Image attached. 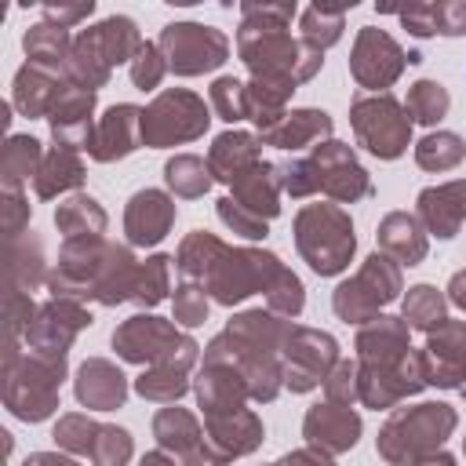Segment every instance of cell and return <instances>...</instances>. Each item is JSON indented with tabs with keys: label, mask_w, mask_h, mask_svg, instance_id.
Instances as JSON below:
<instances>
[{
	"label": "cell",
	"mask_w": 466,
	"mask_h": 466,
	"mask_svg": "<svg viewBox=\"0 0 466 466\" xmlns=\"http://www.w3.org/2000/svg\"><path fill=\"white\" fill-rule=\"evenodd\" d=\"M295 18V4H244L237 51L258 84H273L295 91V84L309 80L320 69V51L302 40H291L284 29Z\"/></svg>",
	"instance_id": "1"
},
{
	"label": "cell",
	"mask_w": 466,
	"mask_h": 466,
	"mask_svg": "<svg viewBox=\"0 0 466 466\" xmlns=\"http://www.w3.org/2000/svg\"><path fill=\"white\" fill-rule=\"evenodd\" d=\"M142 47V36H138V25L127 18V15H113V18H102L98 25L84 29L76 40H73V51H69V80L73 87H102L109 80V69L120 66V62H131Z\"/></svg>",
	"instance_id": "2"
},
{
	"label": "cell",
	"mask_w": 466,
	"mask_h": 466,
	"mask_svg": "<svg viewBox=\"0 0 466 466\" xmlns=\"http://www.w3.org/2000/svg\"><path fill=\"white\" fill-rule=\"evenodd\" d=\"M295 240L317 273H339L353 255V226L339 208L328 204H313L299 215Z\"/></svg>",
	"instance_id": "3"
},
{
	"label": "cell",
	"mask_w": 466,
	"mask_h": 466,
	"mask_svg": "<svg viewBox=\"0 0 466 466\" xmlns=\"http://www.w3.org/2000/svg\"><path fill=\"white\" fill-rule=\"evenodd\" d=\"M455 426V411L448 404H419L411 411H397L390 426L379 437V448L390 462H408L415 466L422 451L441 444Z\"/></svg>",
	"instance_id": "4"
},
{
	"label": "cell",
	"mask_w": 466,
	"mask_h": 466,
	"mask_svg": "<svg viewBox=\"0 0 466 466\" xmlns=\"http://www.w3.org/2000/svg\"><path fill=\"white\" fill-rule=\"evenodd\" d=\"M350 116H353V131L368 153H375L382 160H393L404 153L411 120H408V109H400V102L393 95H360L353 102Z\"/></svg>",
	"instance_id": "5"
},
{
	"label": "cell",
	"mask_w": 466,
	"mask_h": 466,
	"mask_svg": "<svg viewBox=\"0 0 466 466\" xmlns=\"http://www.w3.org/2000/svg\"><path fill=\"white\" fill-rule=\"evenodd\" d=\"M157 44L167 58V69H175L178 76H197V73L218 69L229 55L226 33L215 25H200V22H171V25H164Z\"/></svg>",
	"instance_id": "6"
},
{
	"label": "cell",
	"mask_w": 466,
	"mask_h": 466,
	"mask_svg": "<svg viewBox=\"0 0 466 466\" xmlns=\"http://www.w3.org/2000/svg\"><path fill=\"white\" fill-rule=\"evenodd\" d=\"M208 106L193 95V91H164L157 95V102L142 113V138L149 146H171V142H189L197 135H204L208 127Z\"/></svg>",
	"instance_id": "7"
},
{
	"label": "cell",
	"mask_w": 466,
	"mask_h": 466,
	"mask_svg": "<svg viewBox=\"0 0 466 466\" xmlns=\"http://www.w3.org/2000/svg\"><path fill=\"white\" fill-rule=\"evenodd\" d=\"M397 288H400L397 266H393L390 258L371 255L368 266H364L353 280H346V284L335 291V313H339L342 320H364V317H371L379 306H386V302L397 295Z\"/></svg>",
	"instance_id": "8"
},
{
	"label": "cell",
	"mask_w": 466,
	"mask_h": 466,
	"mask_svg": "<svg viewBox=\"0 0 466 466\" xmlns=\"http://www.w3.org/2000/svg\"><path fill=\"white\" fill-rule=\"evenodd\" d=\"M404 62L408 55L400 51V44L375 29V25H360L357 33V44H353V55H350V73L360 87H390L400 73H404Z\"/></svg>",
	"instance_id": "9"
},
{
	"label": "cell",
	"mask_w": 466,
	"mask_h": 466,
	"mask_svg": "<svg viewBox=\"0 0 466 466\" xmlns=\"http://www.w3.org/2000/svg\"><path fill=\"white\" fill-rule=\"evenodd\" d=\"M113 346L120 350V357H127V360H160V357H175V350L178 353H186V350H197L189 339H182V335H175L164 320H157V317H131L116 335H113Z\"/></svg>",
	"instance_id": "10"
},
{
	"label": "cell",
	"mask_w": 466,
	"mask_h": 466,
	"mask_svg": "<svg viewBox=\"0 0 466 466\" xmlns=\"http://www.w3.org/2000/svg\"><path fill=\"white\" fill-rule=\"evenodd\" d=\"M430 368H426V379L437 382V386H459V379L466 375V324H455V320H444L437 324V331L430 335V346H426V357H422Z\"/></svg>",
	"instance_id": "11"
},
{
	"label": "cell",
	"mask_w": 466,
	"mask_h": 466,
	"mask_svg": "<svg viewBox=\"0 0 466 466\" xmlns=\"http://www.w3.org/2000/svg\"><path fill=\"white\" fill-rule=\"evenodd\" d=\"M138 138H142V109L138 106H113L98 120L95 135L87 138V149L95 160H113V157H127Z\"/></svg>",
	"instance_id": "12"
},
{
	"label": "cell",
	"mask_w": 466,
	"mask_h": 466,
	"mask_svg": "<svg viewBox=\"0 0 466 466\" xmlns=\"http://www.w3.org/2000/svg\"><path fill=\"white\" fill-rule=\"evenodd\" d=\"M288 360H291V371H288V382L291 390H309L320 382L324 368L335 360V342L320 331H291L288 339Z\"/></svg>",
	"instance_id": "13"
},
{
	"label": "cell",
	"mask_w": 466,
	"mask_h": 466,
	"mask_svg": "<svg viewBox=\"0 0 466 466\" xmlns=\"http://www.w3.org/2000/svg\"><path fill=\"white\" fill-rule=\"evenodd\" d=\"M58 375H62V364L40 371L36 364H25V382L11 379L7 382V404L18 419H44L51 408H55V386H58Z\"/></svg>",
	"instance_id": "14"
},
{
	"label": "cell",
	"mask_w": 466,
	"mask_h": 466,
	"mask_svg": "<svg viewBox=\"0 0 466 466\" xmlns=\"http://www.w3.org/2000/svg\"><path fill=\"white\" fill-rule=\"evenodd\" d=\"M171 218H175V204L164 193L146 189V193H135L131 197L127 215H124V226H127L131 244H157L167 233Z\"/></svg>",
	"instance_id": "15"
},
{
	"label": "cell",
	"mask_w": 466,
	"mask_h": 466,
	"mask_svg": "<svg viewBox=\"0 0 466 466\" xmlns=\"http://www.w3.org/2000/svg\"><path fill=\"white\" fill-rule=\"evenodd\" d=\"M84 324H91V317H87L80 306H73V302H51V306L40 309V320L33 324L29 339L36 342V350L62 357V350L69 346V339H73L76 328H84Z\"/></svg>",
	"instance_id": "16"
},
{
	"label": "cell",
	"mask_w": 466,
	"mask_h": 466,
	"mask_svg": "<svg viewBox=\"0 0 466 466\" xmlns=\"http://www.w3.org/2000/svg\"><path fill=\"white\" fill-rule=\"evenodd\" d=\"M419 215L437 237H451L466 218V182H448L419 193Z\"/></svg>",
	"instance_id": "17"
},
{
	"label": "cell",
	"mask_w": 466,
	"mask_h": 466,
	"mask_svg": "<svg viewBox=\"0 0 466 466\" xmlns=\"http://www.w3.org/2000/svg\"><path fill=\"white\" fill-rule=\"evenodd\" d=\"M360 433V419L350 411V408H335V404H317L309 415H306V437L328 451H342V448H353Z\"/></svg>",
	"instance_id": "18"
},
{
	"label": "cell",
	"mask_w": 466,
	"mask_h": 466,
	"mask_svg": "<svg viewBox=\"0 0 466 466\" xmlns=\"http://www.w3.org/2000/svg\"><path fill=\"white\" fill-rule=\"evenodd\" d=\"M22 47L29 55V66L44 69V73H55L69 66V51H73V40H69V29H58L51 22H36L25 29L22 36Z\"/></svg>",
	"instance_id": "19"
},
{
	"label": "cell",
	"mask_w": 466,
	"mask_h": 466,
	"mask_svg": "<svg viewBox=\"0 0 466 466\" xmlns=\"http://www.w3.org/2000/svg\"><path fill=\"white\" fill-rule=\"evenodd\" d=\"M124 375L106 364V360H87L80 368V379H76V397L87 404V408H98V411H109V408H120L124 404Z\"/></svg>",
	"instance_id": "20"
},
{
	"label": "cell",
	"mask_w": 466,
	"mask_h": 466,
	"mask_svg": "<svg viewBox=\"0 0 466 466\" xmlns=\"http://www.w3.org/2000/svg\"><path fill=\"white\" fill-rule=\"evenodd\" d=\"M91 109H95V91H87V87H62L55 106H51L55 138H62V146H69L73 138H87Z\"/></svg>",
	"instance_id": "21"
},
{
	"label": "cell",
	"mask_w": 466,
	"mask_h": 466,
	"mask_svg": "<svg viewBox=\"0 0 466 466\" xmlns=\"http://www.w3.org/2000/svg\"><path fill=\"white\" fill-rule=\"evenodd\" d=\"M255 157H258V142L251 135L229 131V135H218L211 146V171L226 182H237L240 175H248L258 164Z\"/></svg>",
	"instance_id": "22"
},
{
	"label": "cell",
	"mask_w": 466,
	"mask_h": 466,
	"mask_svg": "<svg viewBox=\"0 0 466 466\" xmlns=\"http://www.w3.org/2000/svg\"><path fill=\"white\" fill-rule=\"evenodd\" d=\"M58 91H62V87H58L55 73H44V69H36V66H22L18 76H15V106H18L25 116L51 113Z\"/></svg>",
	"instance_id": "23"
},
{
	"label": "cell",
	"mask_w": 466,
	"mask_h": 466,
	"mask_svg": "<svg viewBox=\"0 0 466 466\" xmlns=\"http://www.w3.org/2000/svg\"><path fill=\"white\" fill-rule=\"evenodd\" d=\"M379 240H382L386 251H393V255H397L400 262H408V266H415V262L426 255V240H422L415 218H411V215H400V211H393V215L382 218Z\"/></svg>",
	"instance_id": "24"
},
{
	"label": "cell",
	"mask_w": 466,
	"mask_h": 466,
	"mask_svg": "<svg viewBox=\"0 0 466 466\" xmlns=\"http://www.w3.org/2000/svg\"><path fill=\"white\" fill-rule=\"evenodd\" d=\"M331 131V120H328V113H320V109H295L273 135H266L273 146H280V149H302V146H309L313 138H320V135H328Z\"/></svg>",
	"instance_id": "25"
},
{
	"label": "cell",
	"mask_w": 466,
	"mask_h": 466,
	"mask_svg": "<svg viewBox=\"0 0 466 466\" xmlns=\"http://www.w3.org/2000/svg\"><path fill=\"white\" fill-rule=\"evenodd\" d=\"M302 44H309L313 51L324 55V47H331L342 29H346V7H328V4H313L302 11Z\"/></svg>",
	"instance_id": "26"
},
{
	"label": "cell",
	"mask_w": 466,
	"mask_h": 466,
	"mask_svg": "<svg viewBox=\"0 0 466 466\" xmlns=\"http://www.w3.org/2000/svg\"><path fill=\"white\" fill-rule=\"evenodd\" d=\"M80 178H84L80 160L73 157L69 146H62V149H55V153H47V160L40 164V171H36V193H40V197H55V193L76 186Z\"/></svg>",
	"instance_id": "27"
},
{
	"label": "cell",
	"mask_w": 466,
	"mask_h": 466,
	"mask_svg": "<svg viewBox=\"0 0 466 466\" xmlns=\"http://www.w3.org/2000/svg\"><path fill=\"white\" fill-rule=\"evenodd\" d=\"M58 226L66 229V244H73L76 237H98L102 233V226H106V215H102V208L91 200V197H73L69 204H62L58 208Z\"/></svg>",
	"instance_id": "28"
},
{
	"label": "cell",
	"mask_w": 466,
	"mask_h": 466,
	"mask_svg": "<svg viewBox=\"0 0 466 466\" xmlns=\"http://www.w3.org/2000/svg\"><path fill=\"white\" fill-rule=\"evenodd\" d=\"M462 153H466V146H462L459 135L437 131V135H426V138L419 142L415 160H419L422 167H430V171H448V167H455V164L462 160Z\"/></svg>",
	"instance_id": "29"
},
{
	"label": "cell",
	"mask_w": 466,
	"mask_h": 466,
	"mask_svg": "<svg viewBox=\"0 0 466 466\" xmlns=\"http://www.w3.org/2000/svg\"><path fill=\"white\" fill-rule=\"evenodd\" d=\"M448 102L451 98L437 80H419L408 91V116L419 120V124H437L448 113Z\"/></svg>",
	"instance_id": "30"
},
{
	"label": "cell",
	"mask_w": 466,
	"mask_h": 466,
	"mask_svg": "<svg viewBox=\"0 0 466 466\" xmlns=\"http://www.w3.org/2000/svg\"><path fill=\"white\" fill-rule=\"evenodd\" d=\"M167 186L175 189V193H182V197H200L208 186H211V178H208V167H204V160H197V157H175V160H167Z\"/></svg>",
	"instance_id": "31"
},
{
	"label": "cell",
	"mask_w": 466,
	"mask_h": 466,
	"mask_svg": "<svg viewBox=\"0 0 466 466\" xmlns=\"http://www.w3.org/2000/svg\"><path fill=\"white\" fill-rule=\"evenodd\" d=\"M404 317H408L415 328H433V324H444V299L437 295V288L419 284V288H411V291H408Z\"/></svg>",
	"instance_id": "32"
},
{
	"label": "cell",
	"mask_w": 466,
	"mask_h": 466,
	"mask_svg": "<svg viewBox=\"0 0 466 466\" xmlns=\"http://www.w3.org/2000/svg\"><path fill=\"white\" fill-rule=\"evenodd\" d=\"M211 106L222 120H244L248 116V87L233 76H218L211 84Z\"/></svg>",
	"instance_id": "33"
},
{
	"label": "cell",
	"mask_w": 466,
	"mask_h": 466,
	"mask_svg": "<svg viewBox=\"0 0 466 466\" xmlns=\"http://www.w3.org/2000/svg\"><path fill=\"white\" fill-rule=\"evenodd\" d=\"M164 73H167V58H164L160 44H142L138 55L131 58V84L149 91V87H157L164 80Z\"/></svg>",
	"instance_id": "34"
},
{
	"label": "cell",
	"mask_w": 466,
	"mask_h": 466,
	"mask_svg": "<svg viewBox=\"0 0 466 466\" xmlns=\"http://www.w3.org/2000/svg\"><path fill=\"white\" fill-rule=\"evenodd\" d=\"M91 455L98 466H124L131 459V437L113 426H98V437L91 444Z\"/></svg>",
	"instance_id": "35"
},
{
	"label": "cell",
	"mask_w": 466,
	"mask_h": 466,
	"mask_svg": "<svg viewBox=\"0 0 466 466\" xmlns=\"http://www.w3.org/2000/svg\"><path fill=\"white\" fill-rule=\"evenodd\" d=\"M138 393L142 397H153V400H175L186 393V379H182V368L167 364L160 371H149L138 379Z\"/></svg>",
	"instance_id": "36"
},
{
	"label": "cell",
	"mask_w": 466,
	"mask_h": 466,
	"mask_svg": "<svg viewBox=\"0 0 466 466\" xmlns=\"http://www.w3.org/2000/svg\"><path fill=\"white\" fill-rule=\"evenodd\" d=\"M40 157V142L36 138H11L7 142V160H4V171H7V186H15L18 178H25L33 171Z\"/></svg>",
	"instance_id": "37"
},
{
	"label": "cell",
	"mask_w": 466,
	"mask_h": 466,
	"mask_svg": "<svg viewBox=\"0 0 466 466\" xmlns=\"http://www.w3.org/2000/svg\"><path fill=\"white\" fill-rule=\"evenodd\" d=\"M164 284H167V258L157 255L146 262V269L138 273V284H135V299L142 302H157L164 295Z\"/></svg>",
	"instance_id": "38"
},
{
	"label": "cell",
	"mask_w": 466,
	"mask_h": 466,
	"mask_svg": "<svg viewBox=\"0 0 466 466\" xmlns=\"http://www.w3.org/2000/svg\"><path fill=\"white\" fill-rule=\"evenodd\" d=\"M91 11H95L91 0H84V4H40L44 22H51V25H58V29H73V25L84 22Z\"/></svg>",
	"instance_id": "39"
},
{
	"label": "cell",
	"mask_w": 466,
	"mask_h": 466,
	"mask_svg": "<svg viewBox=\"0 0 466 466\" xmlns=\"http://www.w3.org/2000/svg\"><path fill=\"white\" fill-rule=\"evenodd\" d=\"M404 29L415 33V36H437V15H433V4H408L397 11Z\"/></svg>",
	"instance_id": "40"
},
{
	"label": "cell",
	"mask_w": 466,
	"mask_h": 466,
	"mask_svg": "<svg viewBox=\"0 0 466 466\" xmlns=\"http://www.w3.org/2000/svg\"><path fill=\"white\" fill-rule=\"evenodd\" d=\"M433 15H437V33H441V36H459V33H466V0L433 4Z\"/></svg>",
	"instance_id": "41"
},
{
	"label": "cell",
	"mask_w": 466,
	"mask_h": 466,
	"mask_svg": "<svg viewBox=\"0 0 466 466\" xmlns=\"http://www.w3.org/2000/svg\"><path fill=\"white\" fill-rule=\"evenodd\" d=\"M204 313H208L204 291H197V288H189V284L178 288V295H175V317H178L182 324H200Z\"/></svg>",
	"instance_id": "42"
},
{
	"label": "cell",
	"mask_w": 466,
	"mask_h": 466,
	"mask_svg": "<svg viewBox=\"0 0 466 466\" xmlns=\"http://www.w3.org/2000/svg\"><path fill=\"white\" fill-rule=\"evenodd\" d=\"M280 466H328V459H320V455H313V451H295V455H288Z\"/></svg>",
	"instance_id": "43"
},
{
	"label": "cell",
	"mask_w": 466,
	"mask_h": 466,
	"mask_svg": "<svg viewBox=\"0 0 466 466\" xmlns=\"http://www.w3.org/2000/svg\"><path fill=\"white\" fill-rule=\"evenodd\" d=\"M451 299L466 309V273H455V277H451Z\"/></svg>",
	"instance_id": "44"
},
{
	"label": "cell",
	"mask_w": 466,
	"mask_h": 466,
	"mask_svg": "<svg viewBox=\"0 0 466 466\" xmlns=\"http://www.w3.org/2000/svg\"><path fill=\"white\" fill-rule=\"evenodd\" d=\"M25 466H73V462H66V459H58V455H33Z\"/></svg>",
	"instance_id": "45"
},
{
	"label": "cell",
	"mask_w": 466,
	"mask_h": 466,
	"mask_svg": "<svg viewBox=\"0 0 466 466\" xmlns=\"http://www.w3.org/2000/svg\"><path fill=\"white\" fill-rule=\"evenodd\" d=\"M415 466H455L448 455H426V459H419Z\"/></svg>",
	"instance_id": "46"
},
{
	"label": "cell",
	"mask_w": 466,
	"mask_h": 466,
	"mask_svg": "<svg viewBox=\"0 0 466 466\" xmlns=\"http://www.w3.org/2000/svg\"><path fill=\"white\" fill-rule=\"evenodd\" d=\"M142 466H171V462H167L164 455H146V459H142Z\"/></svg>",
	"instance_id": "47"
},
{
	"label": "cell",
	"mask_w": 466,
	"mask_h": 466,
	"mask_svg": "<svg viewBox=\"0 0 466 466\" xmlns=\"http://www.w3.org/2000/svg\"><path fill=\"white\" fill-rule=\"evenodd\" d=\"M462 393H466V386H462Z\"/></svg>",
	"instance_id": "48"
}]
</instances>
